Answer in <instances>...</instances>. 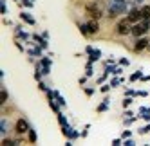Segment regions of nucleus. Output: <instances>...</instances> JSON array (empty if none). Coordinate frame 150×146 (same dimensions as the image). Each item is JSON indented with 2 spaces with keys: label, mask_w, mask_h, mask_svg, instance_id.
Masks as SVG:
<instances>
[{
  "label": "nucleus",
  "mask_w": 150,
  "mask_h": 146,
  "mask_svg": "<svg viewBox=\"0 0 150 146\" xmlns=\"http://www.w3.org/2000/svg\"><path fill=\"white\" fill-rule=\"evenodd\" d=\"M116 31L120 34H128V33H132V22L128 18H125V20H121L120 24H117V27H116Z\"/></svg>",
  "instance_id": "f257e3e1"
},
{
  "label": "nucleus",
  "mask_w": 150,
  "mask_h": 146,
  "mask_svg": "<svg viewBox=\"0 0 150 146\" xmlns=\"http://www.w3.org/2000/svg\"><path fill=\"white\" fill-rule=\"evenodd\" d=\"M148 27H150V22H148V18H145L139 25H134L132 27V34L134 36H141V34H145L146 31H148Z\"/></svg>",
  "instance_id": "f03ea898"
},
{
  "label": "nucleus",
  "mask_w": 150,
  "mask_h": 146,
  "mask_svg": "<svg viewBox=\"0 0 150 146\" xmlns=\"http://www.w3.org/2000/svg\"><path fill=\"white\" fill-rule=\"evenodd\" d=\"M87 15L92 18V20H98V18H101V9L96 6V4H91V6H87Z\"/></svg>",
  "instance_id": "7ed1b4c3"
},
{
  "label": "nucleus",
  "mask_w": 150,
  "mask_h": 146,
  "mask_svg": "<svg viewBox=\"0 0 150 146\" xmlns=\"http://www.w3.org/2000/svg\"><path fill=\"white\" fill-rule=\"evenodd\" d=\"M15 130H16L18 133H25V132H29V124H27V121H25V119H18L16 124H15Z\"/></svg>",
  "instance_id": "20e7f679"
},
{
  "label": "nucleus",
  "mask_w": 150,
  "mask_h": 146,
  "mask_svg": "<svg viewBox=\"0 0 150 146\" xmlns=\"http://www.w3.org/2000/svg\"><path fill=\"white\" fill-rule=\"evenodd\" d=\"M143 18V15H141V9H132L130 13H128V20L134 24V22H137V20H141Z\"/></svg>",
  "instance_id": "39448f33"
},
{
  "label": "nucleus",
  "mask_w": 150,
  "mask_h": 146,
  "mask_svg": "<svg viewBox=\"0 0 150 146\" xmlns=\"http://www.w3.org/2000/svg\"><path fill=\"white\" fill-rule=\"evenodd\" d=\"M85 27H87V31H89L91 34H94V33H98V31H100V25H98V22H96V20L87 22V25H85Z\"/></svg>",
  "instance_id": "423d86ee"
},
{
  "label": "nucleus",
  "mask_w": 150,
  "mask_h": 146,
  "mask_svg": "<svg viewBox=\"0 0 150 146\" xmlns=\"http://www.w3.org/2000/svg\"><path fill=\"white\" fill-rule=\"evenodd\" d=\"M145 47H148V40H146V38L137 40V44H136V51H143Z\"/></svg>",
  "instance_id": "0eeeda50"
},
{
  "label": "nucleus",
  "mask_w": 150,
  "mask_h": 146,
  "mask_svg": "<svg viewBox=\"0 0 150 146\" xmlns=\"http://www.w3.org/2000/svg\"><path fill=\"white\" fill-rule=\"evenodd\" d=\"M141 15H143V18H150V7L148 6L141 7Z\"/></svg>",
  "instance_id": "6e6552de"
},
{
  "label": "nucleus",
  "mask_w": 150,
  "mask_h": 146,
  "mask_svg": "<svg viewBox=\"0 0 150 146\" xmlns=\"http://www.w3.org/2000/svg\"><path fill=\"white\" fill-rule=\"evenodd\" d=\"M7 101V92L2 90V94H0V103H6Z\"/></svg>",
  "instance_id": "1a4fd4ad"
},
{
  "label": "nucleus",
  "mask_w": 150,
  "mask_h": 146,
  "mask_svg": "<svg viewBox=\"0 0 150 146\" xmlns=\"http://www.w3.org/2000/svg\"><path fill=\"white\" fill-rule=\"evenodd\" d=\"M2 144H4V146H13V144H16V142H15V141H11V139H4V141H2Z\"/></svg>",
  "instance_id": "9d476101"
},
{
  "label": "nucleus",
  "mask_w": 150,
  "mask_h": 146,
  "mask_svg": "<svg viewBox=\"0 0 150 146\" xmlns=\"http://www.w3.org/2000/svg\"><path fill=\"white\" fill-rule=\"evenodd\" d=\"M29 139H31V142H35L36 141V133L35 132H29Z\"/></svg>",
  "instance_id": "9b49d317"
}]
</instances>
